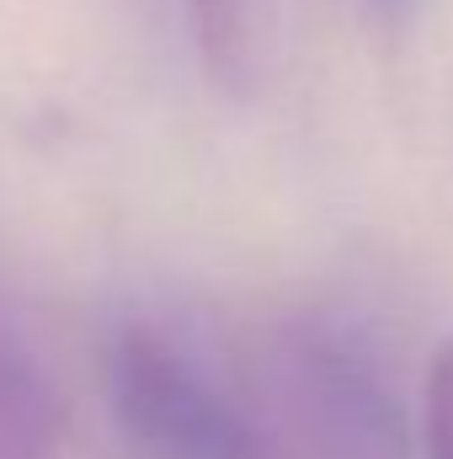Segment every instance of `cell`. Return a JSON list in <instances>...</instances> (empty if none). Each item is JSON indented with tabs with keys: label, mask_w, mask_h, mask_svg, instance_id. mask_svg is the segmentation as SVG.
<instances>
[{
	"label": "cell",
	"mask_w": 453,
	"mask_h": 459,
	"mask_svg": "<svg viewBox=\"0 0 453 459\" xmlns=\"http://www.w3.org/2000/svg\"><path fill=\"white\" fill-rule=\"evenodd\" d=\"M102 379L117 422L155 459H272L251 411L166 321H117L102 347Z\"/></svg>",
	"instance_id": "1"
},
{
	"label": "cell",
	"mask_w": 453,
	"mask_h": 459,
	"mask_svg": "<svg viewBox=\"0 0 453 459\" xmlns=\"http://www.w3.org/2000/svg\"><path fill=\"white\" fill-rule=\"evenodd\" d=\"M368 5H373L379 16H400V11H411L416 0H368Z\"/></svg>",
	"instance_id": "5"
},
{
	"label": "cell",
	"mask_w": 453,
	"mask_h": 459,
	"mask_svg": "<svg viewBox=\"0 0 453 459\" xmlns=\"http://www.w3.org/2000/svg\"><path fill=\"white\" fill-rule=\"evenodd\" d=\"M203 65L219 86H245L256 75V0H187Z\"/></svg>",
	"instance_id": "3"
},
{
	"label": "cell",
	"mask_w": 453,
	"mask_h": 459,
	"mask_svg": "<svg viewBox=\"0 0 453 459\" xmlns=\"http://www.w3.org/2000/svg\"><path fill=\"white\" fill-rule=\"evenodd\" d=\"M427 459H453V347L432 358L427 374Z\"/></svg>",
	"instance_id": "4"
},
{
	"label": "cell",
	"mask_w": 453,
	"mask_h": 459,
	"mask_svg": "<svg viewBox=\"0 0 453 459\" xmlns=\"http://www.w3.org/2000/svg\"><path fill=\"white\" fill-rule=\"evenodd\" d=\"M64 395L16 316L0 305V459H59Z\"/></svg>",
	"instance_id": "2"
}]
</instances>
